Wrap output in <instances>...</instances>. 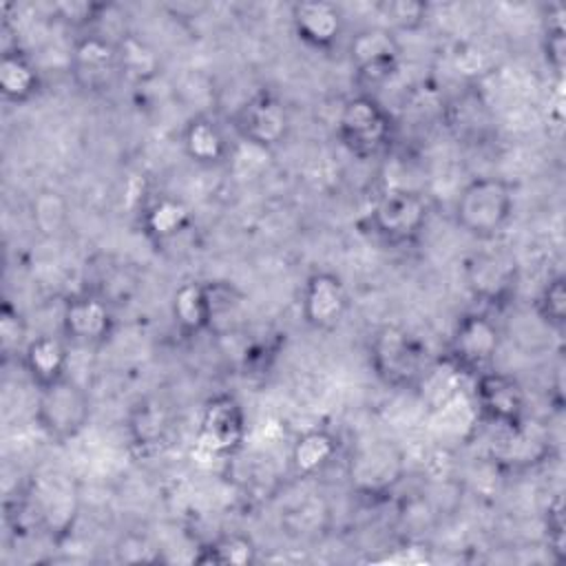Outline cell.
Masks as SVG:
<instances>
[{"label":"cell","mask_w":566,"mask_h":566,"mask_svg":"<svg viewBox=\"0 0 566 566\" xmlns=\"http://www.w3.org/2000/svg\"><path fill=\"white\" fill-rule=\"evenodd\" d=\"M429 221L427 199L407 188L385 192L369 212V223L376 237L389 245H405L416 241Z\"/></svg>","instance_id":"9"},{"label":"cell","mask_w":566,"mask_h":566,"mask_svg":"<svg viewBox=\"0 0 566 566\" xmlns=\"http://www.w3.org/2000/svg\"><path fill=\"white\" fill-rule=\"evenodd\" d=\"M546 533H548V551L555 555V562L564 559V513H562V500L557 497L553 506H548V520H546Z\"/></svg>","instance_id":"32"},{"label":"cell","mask_w":566,"mask_h":566,"mask_svg":"<svg viewBox=\"0 0 566 566\" xmlns=\"http://www.w3.org/2000/svg\"><path fill=\"white\" fill-rule=\"evenodd\" d=\"M175 325L186 336H199L212 329V294L210 283L186 281L181 283L170 303Z\"/></svg>","instance_id":"20"},{"label":"cell","mask_w":566,"mask_h":566,"mask_svg":"<svg viewBox=\"0 0 566 566\" xmlns=\"http://www.w3.org/2000/svg\"><path fill=\"white\" fill-rule=\"evenodd\" d=\"M117 51H119V66H122V80L146 84L159 73V55L157 51L139 40L135 33H122L117 38Z\"/></svg>","instance_id":"25"},{"label":"cell","mask_w":566,"mask_h":566,"mask_svg":"<svg viewBox=\"0 0 566 566\" xmlns=\"http://www.w3.org/2000/svg\"><path fill=\"white\" fill-rule=\"evenodd\" d=\"M349 64L360 86L374 88L389 82L400 66V40L385 24H369L349 38Z\"/></svg>","instance_id":"6"},{"label":"cell","mask_w":566,"mask_h":566,"mask_svg":"<svg viewBox=\"0 0 566 566\" xmlns=\"http://www.w3.org/2000/svg\"><path fill=\"white\" fill-rule=\"evenodd\" d=\"M40 517L49 524L53 531H64L71 524V491L64 489L60 478H49L44 486L40 489Z\"/></svg>","instance_id":"29"},{"label":"cell","mask_w":566,"mask_h":566,"mask_svg":"<svg viewBox=\"0 0 566 566\" xmlns=\"http://www.w3.org/2000/svg\"><path fill=\"white\" fill-rule=\"evenodd\" d=\"M245 411L232 394H217L206 400L195 442L197 449L214 460L234 455L245 442Z\"/></svg>","instance_id":"8"},{"label":"cell","mask_w":566,"mask_h":566,"mask_svg":"<svg viewBox=\"0 0 566 566\" xmlns=\"http://www.w3.org/2000/svg\"><path fill=\"white\" fill-rule=\"evenodd\" d=\"M130 447L142 453H157L161 447L168 444L172 420L168 407L157 398H142L133 405L126 420Z\"/></svg>","instance_id":"17"},{"label":"cell","mask_w":566,"mask_h":566,"mask_svg":"<svg viewBox=\"0 0 566 566\" xmlns=\"http://www.w3.org/2000/svg\"><path fill=\"white\" fill-rule=\"evenodd\" d=\"M33 228L44 237H55L66 228L69 203L55 190H42L31 201Z\"/></svg>","instance_id":"26"},{"label":"cell","mask_w":566,"mask_h":566,"mask_svg":"<svg viewBox=\"0 0 566 566\" xmlns=\"http://www.w3.org/2000/svg\"><path fill=\"white\" fill-rule=\"evenodd\" d=\"M301 316L307 327L329 332L338 327L349 312V292L343 279L329 270L312 272L301 290Z\"/></svg>","instance_id":"14"},{"label":"cell","mask_w":566,"mask_h":566,"mask_svg":"<svg viewBox=\"0 0 566 566\" xmlns=\"http://www.w3.org/2000/svg\"><path fill=\"white\" fill-rule=\"evenodd\" d=\"M181 148L192 164L203 168L226 164L232 155V144L223 128L208 115H195L184 124Z\"/></svg>","instance_id":"19"},{"label":"cell","mask_w":566,"mask_h":566,"mask_svg":"<svg viewBox=\"0 0 566 566\" xmlns=\"http://www.w3.org/2000/svg\"><path fill=\"white\" fill-rule=\"evenodd\" d=\"M502 332L497 323L482 312H467L458 318L447 358L462 374H480L489 369L500 352Z\"/></svg>","instance_id":"11"},{"label":"cell","mask_w":566,"mask_h":566,"mask_svg":"<svg viewBox=\"0 0 566 566\" xmlns=\"http://www.w3.org/2000/svg\"><path fill=\"white\" fill-rule=\"evenodd\" d=\"M515 195L502 177H475L467 181L455 199V223L475 239L497 237L511 221Z\"/></svg>","instance_id":"1"},{"label":"cell","mask_w":566,"mask_h":566,"mask_svg":"<svg viewBox=\"0 0 566 566\" xmlns=\"http://www.w3.org/2000/svg\"><path fill=\"white\" fill-rule=\"evenodd\" d=\"M376 11L396 35L400 31H418L429 18V4L420 0H385L376 4Z\"/></svg>","instance_id":"28"},{"label":"cell","mask_w":566,"mask_h":566,"mask_svg":"<svg viewBox=\"0 0 566 566\" xmlns=\"http://www.w3.org/2000/svg\"><path fill=\"white\" fill-rule=\"evenodd\" d=\"M192 226L190 208L177 197H157L142 212V230L155 245H166Z\"/></svg>","instance_id":"21"},{"label":"cell","mask_w":566,"mask_h":566,"mask_svg":"<svg viewBox=\"0 0 566 566\" xmlns=\"http://www.w3.org/2000/svg\"><path fill=\"white\" fill-rule=\"evenodd\" d=\"M542 51L551 71L562 75L566 62V29H564V7L559 2L548 4V15L544 20Z\"/></svg>","instance_id":"30"},{"label":"cell","mask_w":566,"mask_h":566,"mask_svg":"<svg viewBox=\"0 0 566 566\" xmlns=\"http://www.w3.org/2000/svg\"><path fill=\"white\" fill-rule=\"evenodd\" d=\"M535 314L551 329L562 332L566 325V279L551 276L535 296Z\"/></svg>","instance_id":"27"},{"label":"cell","mask_w":566,"mask_h":566,"mask_svg":"<svg viewBox=\"0 0 566 566\" xmlns=\"http://www.w3.org/2000/svg\"><path fill=\"white\" fill-rule=\"evenodd\" d=\"M369 363L389 387H416L424 376L427 349L400 325H382L369 340Z\"/></svg>","instance_id":"3"},{"label":"cell","mask_w":566,"mask_h":566,"mask_svg":"<svg viewBox=\"0 0 566 566\" xmlns=\"http://www.w3.org/2000/svg\"><path fill=\"white\" fill-rule=\"evenodd\" d=\"M234 128L241 142L272 153L287 139L292 117L285 102L276 93L256 91L237 111Z\"/></svg>","instance_id":"10"},{"label":"cell","mask_w":566,"mask_h":566,"mask_svg":"<svg viewBox=\"0 0 566 566\" xmlns=\"http://www.w3.org/2000/svg\"><path fill=\"white\" fill-rule=\"evenodd\" d=\"M473 407L486 422L511 431L526 424V391L517 378L493 367L473 376Z\"/></svg>","instance_id":"7"},{"label":"cell","mask_w":566,"mask_h":566,"mask_svg":"<svg viewBox=\"0 0 566 566\" xmlns=\"http://www.w3.org/2000/svg\"><path fill=\"white\" fill-rule=\"evenodd\" d=\"M88 420L91 398L75 378L64 376L57 382L38 389L35 422L46 438L69 442L86 429Z\"/></svg>","instance_id":"4"},{"label":"cell","mask_w":566,"mask_h":566,"mask_svg":"<svg viewBox=\"0 0 566 566\" xmlns=\"http://www.w3.org/2000/svg\"><path fill=\"white\" fill-rule=\"evenodd\" d=\"M467 290L486 305H500L513 296L517 285V263L502 250L471 252L462 263Z\"/></svg>","instance_id":"13"},{"label":"cell","mask_w":566,"mask_h":566,"mask_svg":"<svg viewBox=\"0 0 566 566\" xmlns=\"http://www.w3.org/2000/svg\"><path fill=\"white\" fill-rule=\"evenodd\" d=\"M402 475L405 458L400 449L387 440L360 444L347 462V478L352 489L367 497L387 495L402 480Z\"/></svg>","instance_id":"12"},{"label":"cell","mask_w":566,"mask_h":566,"mask_svg":"<svg viewBox=\"0 0 566 566\" xmlns=\"http://www.w3.org/2000/svg\"><path fill=\"white\" fill-rule=\"evenodd\" d=\"M338 455V440L332 431L314 427L296 436L290 449V469L296 478H314L323 473Z\"/></svg>","instance_id":"22"},{"label":"cell","mask_w":566,"mask_h":566,"mask_svg":"<svg viewBox=\"0 0 566 566\" xmlns=\"http://www.w3.org/2000/svg\"><path fill=\"white\" fill-rule=\"evenodd\" d=\"M64 336L38 334L24 345L20 360L35 389L69 376V349Z\"/></svg>","instance_id":"18"},{"label":"cell","mask_w":566,"mask_h":566,"mask_svg":"<svg viewBox=\"0 0 566 566\" xmlns=\"http://www.w3.org/2000/svg\"><path fill=\"white\" fill-rule=\"evenodd\" d=\"M336 135L352 155L369 159L380 155L394 139V119L371 93L360 91L343 102Z\"/></svg>","instance_id":"2"},{"label":"cell","mask_w":566,"mask_h":566,"mask_svg":"<svg viewBox=\"0 0 566 566\" xmlns=\"http://www.w3.org/2000/svg\"><path fill=\"white\" fill-rule=\"evenodd\" d=\"M27 343H29V336H27V323H24L22 314L11 303H2V307H0V349H2V356L4 358L13 356V354L20 356Z\"/></svg>","instance_id":"31"},{"label":"cell","mask_w":566,"mask_h":566,"mask_svg":"<svg viewBox=\"0 0 566 566\" xmlns=\"http://www.w3.org/2000/svg\"><path fill=\"white\" fill-rule=\"evenodd\" d=\"M290 18L294 35L314 51H332L345 31L340 7L325 0L294 2Z\"/></svg>","instance_id":"16"},{"label":"cell","mask_w":566,"mask_h":566,"mask_svg":"<svg viewBox=\"0 0 566 566\" xmlns=\"http://www.w3.org/2000/svg\"><path fill=\"white\" fill-rule=\"evenodd\" d=\"M0 91L7 102L27 104L40 91V73L33 60L18 46L4 49L0 57Z\"/></svg>","instance_id":"23"},{"label":"cell","mask_w":566,"mask_h":566,"mask_svg":"<svg viewBox=\"0 0 566 566\" xmlns=\"http://www.w3.org/2000/svg\"><path fill=\"white\" fill-rule=\"evenodd\" d=\"M197 564L248 566L256 562V544L245 533H223L206 542L195 555Z\"/></svg>","instance_id":"24"},{"label":"cell","mask_w":566,"mask_h":566,"mask_svg":"<svg viewBox=\"0 0 566 566\" xmlns=\"http://www.w3.org/2000/svg\"><path fill=\"white\" fill-rule=\"evenodd\" d=\"M69 71L86 95H104L122 80L117 38L102 31H84L71 44Z\"/></svg>","instance_id":"5"},{"label":"cell","mask_w":566,"mask_h":566,"mask_svg":"<svg viewBox=\"0 0 566 566\" xmlns=\"http://www.w3.org/2000/svg\"><path fill=\"white\" fill-rule=\"evenodd\" d=\"M115 329L113 303L99 292H80L64 301L62 334L75 345H102Z\"/></svg>","instance_id":"15"}]
</instances>
